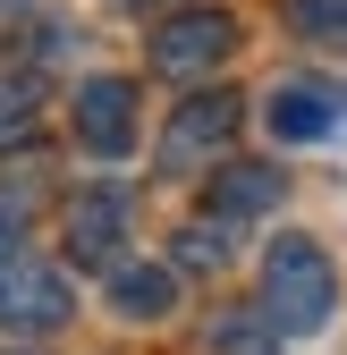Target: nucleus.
<instances>
[{"label": "nucleus", "instance_id": "obj_6", "mask_svg": "<svg viewBox=\"0 0 347 355\" xmlns=\"http://www.w3.org/2000/svg\"><path fill=\"white\" fill-rule=\"evenodd\" d=\"M68 254L94 262V271H119V254H127V195L119 187H85L68 203Z\"/></svg>", "mask_w": 347, "mask_h": 355}, {"label": "nucleus", "instance_id": "obj_9", "mask_svg": "<svg viewBox=\"0 0 347 355\" xmlns=\"http://www.w3.org/2000/svg\"><path fill=\"white\" fill-rule=\"evenodd\" d=\"M110 304L127 322H161L169 304H178V271H161V262H119L110 271Z\"/></svg>", "mask_w": 347, "mask_h": 355}, {"label": "nucleus", "instance_id": "obj_10", "mask_svg": "<svg viewBox=\"0 0 347 355\" xmlns=\"http://www.w3.org/2000/svg\"><path fill=\"white\" fill-rule=\"evenodd\" d=\"M42 136V85L34 76H0V153H26Z\"/></svg>", "mask_w": 347, "mask_h": 355}, {"label": "nucleus", "instance_id": "obj_11", "mask_svg": "<svg viewBox=\"0 0 347 355\" xmlns=\"http://www.w3.org/2000/svg\"><path fill=\"white\" fill-rule=\"evenodd\" d=\"M212 347L221 355H280V330L263 322V304H254V313H221L212 322Z\"/></svg>", "mask_w": 347, "mask_h": 355}, {"label": "nucleus", "instance_id": "obj_7", "mask_svg": "<svg viewBox=\"0 0 347 355\" xmlns=\"http://www.w3.org/2000/svg\"><path fill=\"white\" fill-rule=\"evenodd\" d=\"M263 119H271V136L314 144V136H330V127L347 119V94L339 85H280V94L263 102Z\"/></svg>", "mask_w": 347, "mask_h": 355}, {"label": "nucleus", "instance_id": "obj_1", "mask_svg": "<svg viewBox=\"0 0 347 355\" xmlns=\"http://www.w3.org/2000/svg\"><path fill=\"white\" fill-rule=\"evenodd\" d=\"M330 313H339L330 254L314 237H271V254H263V322L288 330V338H314Z\"/></svg>", "mask_w": 347, "mask_h": 355}, {"label": "nucleus", "instance_id": "obj_3", "mask_svg": "<svg viewBox=\"0 0 347 355\" xmlns=\"http://www.w3.org/2000/svg\"><path fill=\"white\" fill-rule=\"evenodd\" d=\"M237 119H246L237 94H195V102H178V110H169V127H161V169H169V178L212 169V161L237 144Z\"/></svg>", "mask_w": 347, "mask_h": 355}, {"label": "nucleus", "instance_id": "obj_12", "mask_svg": "<svg viewBox=\"0 0 347 355\" xmlns=\"http://www.w3.org/2000/svg\"><path fill=\"white\" fill-rule=\"evenodd\" d=\"M229 220H195V229H178V271H221L229 262Z\"/></svg>", "mask_w": 347, "mask_h": 355}, {"label": "nucleus", "instance_id": "obj_5", "mask_svg": "<svg viewBox=\"0 0 347 355\" xmlns=\"http://www.w3.org/2000/svg\"><path fill=\"white\" fill-rule=\"evenodd\" d=\"M76 136H85V153L119 161L136 144V85L127 76H85L76 85Z\"/></svg>", "mask_w": 347, "mask_h": 355}, {"label": "nucleus", "instance_id": "obj_2", "mask_svg": "<svg viewBox=\"0 0 347 355\" xmlns=\"http://www.w3.org/2000/svg\"><path fill=\"white\" fill-rule=\"evenodd\" d=\"M68 313H76V304H68V279L42 254H26V245L0 254V330H9V338H42V330H60Z\"/></svg>", "mask_w": 347, "mask_h": 355}, {"label": "nucleus", "instance_id": "obj_13", "mask_svg": "<svg viewBox=\"0 0 347 355\" xmlns=\"http://www.w3.org/2000/svg\"><path fill=\"white\" fill-rule=\"evenodd\" d=\"M288 26L305 42H347V0H288Z\"/></svg>", "mask_w": 347, "mask_h": 355}, {"label": "nucleus", "instance_id": "obj_4", "mask_svg": "<svg viewBox=\"0 0 347 355\" xmlns=\"http://www.w3.org/2000/svg\"><path fill=\"white\" fill-rule=\"evenodd\" d=\"M229 51H237V17H229V9H178V17H161V34H153V68H161L169 85L212 76Z\"/></svg>", "mask_w": 347, "mask_h": 355}, {"label": "nucleus", "instance_id": "obj_8", "mask_svg": "<svg viewBox=\"0 0 347 355\" xmlns=\"http://www.w3.org/2000/svg\"><path fill=\"white\" fill-rule=\"evenodd\" d=\"M288 195V178L271 161H229L221 178H212V220H254V211H271Z\"/></svg>", "mask_w": 347, "mask_h": 355}]
</instances>
